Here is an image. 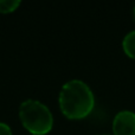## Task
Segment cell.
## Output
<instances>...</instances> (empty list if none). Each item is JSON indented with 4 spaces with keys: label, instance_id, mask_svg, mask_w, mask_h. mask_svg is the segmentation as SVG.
<instances>
[{
    "label": "cell",
    "instance_id": "5b68a950",
    "mask_svg": "<svg viewBox=\"0 0 135 135\" xmlns=\"http://www.w3.org/2000/svg\"><path fill=\"white\" fill-rule=\"evenodd\" d=\"M20 5L19 0H0V12L1 13H9L16 11Z\"/></svg>",
    "mask_w": 135,
    "mask_h": 135
},
{
    "label": "cell",
    "instance_id": "277c9868",
    "mask_svg": "<svg viewBox=\"0 0 135 135\" xmlns=\"http://www.w3.org/2000/svg\"><path fill=\"white\" fill-rule=\"evenodd\" d=\"M122 49L124 54L132 59H135V30L128 32L122 40Z\"/></svg>",
    "mask_w": 135,
    "mask_h": 135
},
{
    "label": "cell",
    "instance_id": "7a4b0ae2",
    "mask_svg": "<svg viewBox=\"0 0 135 135\" xmlns=\"http://www.w3.org/2000/svg\"><path fill=\"white\" fill-rule=\"evenodd\" d=\"M19 117L23 126L32 135H45L54 126V117L50 109L36 100H26L21 103L19 107Z\"/></svg>",
    "mask_w": 135,
    "mask_h": 135
},
{
    "label": "cell",
    "instance_id": "8992f818",
    "mask_svg": "<svg viewBox=\"0 0 135 135\" xmlns=\"http://www.w3.org/2000/svg\"><path fill=\"white\" fill-rule=\"evenodd\" d=\"M0 135H12V131L8 124L0 122Z\"/></svg>",
    "mask_w": 135,
    "mask_h": 135
},
{
    "label": "cell",
    "instance_id": "ba28073f",
    "mask_svg": "<svg viewBox=\"0 0 135 135\" xmlns=\"http://www.w3.org/2000/svg\"><path fill=\"white\" fill-rule=\"evenodd\" d=\"M101 135H113V134H101Z\"/></svg>",
    "mask_w": 135,
    "mask_h": 135
},
{
    "label": "cell",
    "instance_id": "6da1fadb",
    "mask_svg": "<svg viewBox=\"0 0 135 135\" xmlns=\"http://www.w3.org/2000/svg\"><path fill=\"white\" fill-rule=\"evenodd\" d=\"M94 105V93L83 81L71 79L62 86L59 93V107L68 119H84L93 112Z\"/></svg>",
    "mask_w": 135,
    "mask_h": 135
},
{
    "label": "cell",
    "instance_id": "3957f363",
    "mask_svg": "<svg viewBox=\"0 0 135 135\" xmlns=\"http://www.w3.org/2000/svg\"><path fill=\"white\" fill-rule=\"evenodd\" d=\"M113 135H135V113L121 110L113 120Z\"/></svg>",
    "mask_w": 135,
    "mask_h": 135
},
{
    "label": "cell",
    "instance_id": "9c48e42d",
    "mask_svg": "<svg viewBox=\"0 0 135 135\" xmlns=\"http://www.w3.org/2000/svg\"><path fill=\"white\" fill-rule=\"evenodd\" d=\"M35 135H42V134H35Z\"/></svg>",
    "mask_w": 135,
    "mask_h": 135
},
{
    "label": "cell",
    "instance_id": "52a82bcc",
    "mask_svg": "<svg viewBox=\"0 0 135 135\" xmlns=\"http://www.w3.org/2000/svg\"><path fill=\"white\" fill-rule=\"evenodd\" d=\"M133 12H134V18H135V5H134V11Z\"/></svg>",
    "mask_w": 135,
    "mask_h": 135
}]
</instances>
